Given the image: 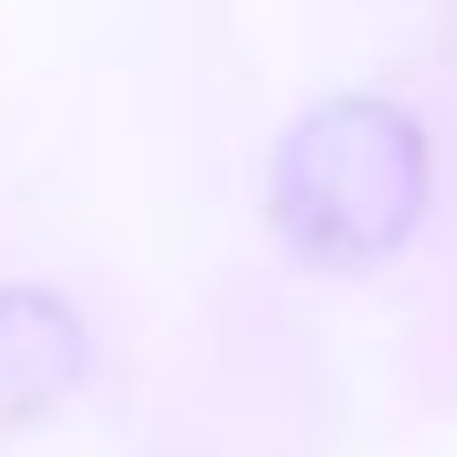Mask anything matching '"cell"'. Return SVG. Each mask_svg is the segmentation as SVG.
Returning <instances> with one entry per match:
<instances>
[{
	"mask_svg": "<svg viewBox=\"0 0 457 457\" xmlns=\"http://www.w3.org/2000/svg\"><path fill=\"white\" fill-rule=\"evenodd\" d=\"M407 204H415V153L390 119H364V111L322 119L288 162V220L322 254L330 245L364 254L373 237H390L407 220Z\"/></svg>",
	"mask_w": 457,
	"mask_h": 457,
	"instance_id": "1",
	"label": "cell"
}]
</instances>
